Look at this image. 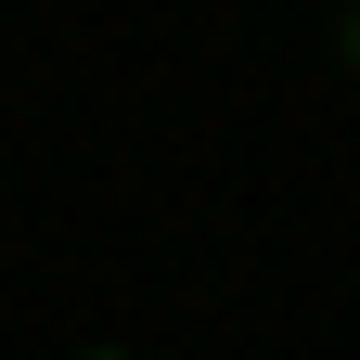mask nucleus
Wrapping results in <instances>:
<instances>
[{
	"instance_id": "nucleus-1",
	"label": "nucleus",
	"mask_w": 360,
	"mask_h": 360,
	"mask_svg": "<svg viewBox=\"0 0 360 360\" xmlns=\"http://www.w3.org/2000/svg\"><path fill=\"white\" fill-rule=\"evenodd\" d=\"M347 65H360V0H347Z\"/></svg>"
},
{
	"instance_id": "nucleus-2",
	"label": "nucleus",
	"mask_w": 360,
	"mask_h": 360,
	"mask_svg": "<svg viewBox=\"0 0 360 360\" xmlns=\"http://www.w3.org/2000/svg\"><path fill=\"white\" fill-rule=\"evenodd\" d=\"M77 360H129V347H77Z\"/></svg>"
}]
</instances>
